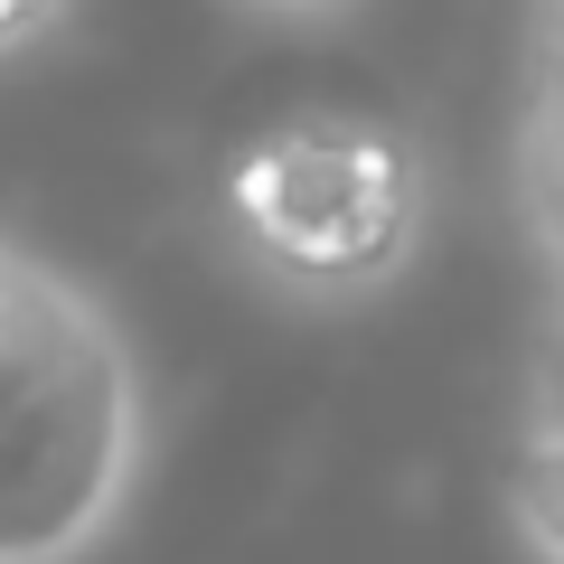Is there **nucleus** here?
<instances>
[{
    "mask_svg": "<svg viewBox=\"0 0 564 564\" xmlns=\"http://www.w3.org/2000/svg\"><path fill=\"white\" fill-rule=\"evenodd\" d=\"M141 480V367L113 311L0 236V564H85Z\"/></svg>",
    "mask_w": 564,
    "mask_h": 564,
    "instance_id": "obj_1",
    "label": "nucleus"
},
{
    "mask_svg": "<svg viewBox=\"0 0 564 564\" xmlns=\"http://www.w3.org/2000/svg\"><path fill=\"white\" fill-rule=\"evenodd\" d=\"M217 207L236 254L292 302H377L433 226V161L395 113L282 104L226 151Z\"/></svg>",
    "mask_w": 564,
    "mask_h": 564,
    "instance_id": "obj_2",
    "label": "nucleus"
},
{
    "mask_svg": "<svg viewBox=\"0 0 564 564\" xmlns=\"http://www.w3.org/2000/svg\"><path fill=\"white\" fill-rule=\"evenodd\" d=\"M518 217L536 236L545 273L564 292V29H536L527 57V104H518Z\"/></svg>",
    "mask_w": 564,
    "mask_h": 564,
    "instance_id": "obj_3",
    "label": "nucleus"
},
{
    "mask_svg": "<svg viewBox=\"0 0 564 564\" xmlns=\"http://www.w3.org/2000/svg\"><path fill=\"white\" fill-rule=\"evenodd\" d=\"M508 527L536 564H564V423H536L508 462Z\"/></svg>",
    "mask_w": 564,
    "mask_h": 564,
    "instance_id": "obj_4",
    "label": "nucleus"
},
{
    "mask_svg": "<svg viewBox=\"0 0 564 564\" xmlns=\"http://www.w3.org/2000/svg\"><path fill=\"white\" fill-rule=\"evenodd\" d=\"M76 0H0V57H20V47H39L47 29L66 20Z\"/></svg>",
    "mask_w": 564,
    "mask_h": 564,
    "instance_id": "obj_5",
    "label": "nucleus"
},
{
    "mask_svg": "<svg viewBox=\"0 0 564 564\" xmlns=\"http://www.w3.org/2000/svg\"><path fill=\"white\" fill-rule=\"evenodd\" d=\"M536 423H564V292H555V329L536 358Z\"/></svg>",
    "mask_w": 564,
    "mask_h": 564,
    "instance_id": "obj_6",
    "label": "nucleus"
},
{
    "mask_svg": "<svg viewBox=\"0 0 564 564\" xmlns=\"http://www.w3.org/2000/svg\"><path fill=\"white\" fill-rule=\"evenodd\" d=\"M254 10H329V0H254Z\"/></svg>",
    "mask_w": 564,
    "mask_h": 564,
    "instance_id": "obj_7",
    "label": "nucleus"
},
{
    "mask_svg": "<svg viewBox=\"0 0 564 564\" xmlns=\"http://www.w3.org/2000/svg\"><path fill=\"white\" fill-rule=\"evenodd\" d=\"M545 29H564V0H545Z\"/></svg>",
    "mask_w": 564,
    "mask_h": 564,
    "instance_id": "obj_8",
    "label": "nucleus"
}]
</instances>
